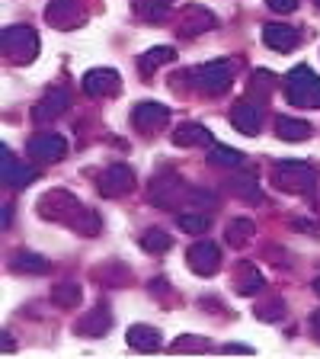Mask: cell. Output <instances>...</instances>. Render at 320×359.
Listing matches in <instances>:
<instances>
[{
	"label": "cell",
	"mask_w": 320,
	"mask_h": 359,
	"mask_svg": "<svg viewBox=\"0 0 320 359\" xmlns=\"http://www.w3.org/2000/svg\"><path fill=\"white\" fill-rule=\"evenodd\" d=\"M167 119H170V106L154 103V100H144L132 109V126L141 132H154V128L167 126Z\"/></svg>",
	"instance_id": "12"
},
{
	"label": "cell",
	"mask_w": 320,
	"mask_h": 359,
	"mask_svg": "<svg viewBox=\"0 0 320 359\" xmlns=\"http://www.w3.org/2000/svg\"><path fill=\"white\" fill-rule=\"evenodd\" d=\"M263 122V109L253 103V100H240L237 106L231 109V126L244 135H256Z\"/></svg>",
	"instance_id": "16"
},
{
	"label": "cell",
	"mask_w": 320,
	"mask_h": 359,
	"mask_svg": "<svg viewBox=\"0 0 320 359\" xmlns=\"http://www.w3.org/2000/svg\"><path fill=\"white\" fill-rule=\"evenodd\" d=\"M253 231H256V228H253V222H250V218H234V222L228 224V241H231L234 247L246 244Z\"/></svg>",
	"instance_id": "29"
},
{
	"label": "cell",
	"mask_w": 320,
	"mask_h": 359,
	"mask_svg": "<svg viewBox=\"0 0 320 359\" xmlns=\"http://www.w3.org/2000/svg\"><path fill=\"white\" fill-rule=\"evenodd\" d=\"M109 327H112V314L103 305L83 314V321H77V334H83V337H103Z\"/></svg>",
	"instance_id": "19"
},
{
	"label": "cell",
	"mask_w": 320,
	"mask_h": 359,
	"mask_svg": "<svg viewBox=\"0 0 320 359\" xmlns=\"http://www.w3.org/2000/svg\"><path fill=\"white\" fill-rule=\"evenodd\" d=\"M256 318H260V321H279V318H282V302L272 299L269 305H263L260 311H256Z\"/></svg>",
	"instance_id": "32"
},
{
	"label": "cell",
	"mask_w": 320,
	"mask_h": 359,
	"mask_svg": "<svg viewBox=\"0 0 320 359\" xmlns=\"http://www.w3.org/2000/svg\"><path fill=\"white\" fill-rule=\"evenodd\" d=\"M0 48H4V58H7L10 65H29L39 55V36L32 26H22V22L4 26V32H0Z\"/></svg>",
	"instance_id": "2"
},
{
	"label": "cell",
	"mask_w": 320,
	"mask_h": 359,
	"mask_svg": "<svg viewBox=\"0 0 320 359\" xmlns=\"http://www.w3.org/2000/svg\"><path fill=\"white\" fill-rule=\"evenodd\" d=\"M26 151H29V157L32 161H39V164H55V161L64 157L67 142L61 138L58 132H42V135H36V138H29Z\"/></svg>",
	"instance_id": "7"
},
{
	"label": "cell",
	"mask_w": 320,
	"mask_h": 359,
	"mask_svg": "<svg viewBox=\"0 0 320 359\" xmlns=\"http://www.w3.org/2000/svg\"><path fill=\"white\" fill-rule=\"evenodd\" d=\"M276 132L282 142H305V138H311L314 128L307 126L305 119H291V116H279L276 119Z\"/></svg>",
	"instance_id": "21"
},
{
	"label": "cell",
	"mask_w": 320,
	"mask_h": 359,
	"mask_svg": "<svg viewBox=\"0 0 320 359\" xmlns=\"http://www.w3.org/2000/svg\"><path fill=\"white\" fill-rule=\"evenodd\" d=\"M67 103H71V93H67L64 87H52V90H48V93H45V97L36 103V109H32V119L45 126V122L58 119L61 112L67 109Z\"/></svg>",
	"instance_id": "13"
},
{
	"label": "cell",
	"mask_w": 320,
	"mask_h": 359,
	"mask_svg": "<svg viewBox=\"0 0 320 359\" xmlns=\"http://www.w3.org/2000/svg\"><path fill=\"white\" fill-rule=\"evenodd\" d=\"M52 4H77V0H52Z\"/></svg>",
	"instance_id": "36"
},
{
	"label": "cell",
	"mask_w": 320,
	"mask_h": 359,
	"mask_svg": "<svg viewBox=\"0 0 320 359\" xmlns=\"http://www.w3.org/2000/svg\"><path fill=\"white\" fill-rule=\"evenodd\" d=\"M266 4L276 10V13H291V10L298 7V0H266Z\"/></svg>",
	"instance_id": "33"
},
{
	"label": "cell",
	"mask_w": 320,
	"mask_h": 359,
	"mask_svg": "<svg viewBox=\"0 0 320 359\" xmlns=\"http://www.w3.org/2000/svg\"><path fill=\"white\" fill-rule=\"evenodd\" d=\"M176 224L183 228L186 234H205L209 231V215H195V212H183V215L176 218Z\"/></svg>",
	"instance_id": "30"
},
{
	"label": "cell",
	"mask_w": 320,
	"mask_h": 359,
	"mask_svg": "<svg viewBox=\"0 0 320 359\" xmlns=\"http://www.w3.org/2000/svg\"><path fill=\"white\" fill-rule=\"evenodd\" d=\"M314 289H317V292H320V279H317V283H314Z\"/></svg>",
	"instance_id": "37"
},
{
	"label": "cell",
	"mask_w": 320,
	"mask_h": 359,
	"mask_svg": "<svg viewBox=\"0 0 320 359\" xmlns=\"http://www.w3.org/2000/svg\"><path fill=\"white\" fill-rule=\"evenodd\" d=\"M314 4H317V7H320V0H314Z\"/></svg>",
	"instance_id": "38"
},
{
	"label": "cell",
	"mask_w": 320,
	"mask_h": 359,
	"mask_svg": "<svg viewBox=\"0 0 320 359\" xmlns=\"http://www.w3.org/2000/svg\"><path fill=\"white\" fill-rule=\"evenodd\" d=\"M170 350L173 353H205L209 350V340H205V337H195V334H186V337H179Z\"/></svg>",
	"instance_id": "31"
},
{
	"label": "cell",
	"mask_w": 320,
	"mask_h": 359,
	"mask_svg": "<svg viewBox=\"0 0 320 359\" xmlns=\"http://www.w3.org/2000/svg\"><path fill=\"white\" fill-rule=\"evenodd\" d=\"M179 199H189L186 183L170 170L157 173L154 183H151V202H154V205H179Z\"/></svg>",
	"instance_id": "6"
},
{
	"label": "cell",
	"mask_w": 320,
	"mask_h": 359,
	"mask_svg": "<svg viewBox=\"0 0 320 359\" xmlns=\"http://www.w3.org/2000/svg\"><path fill=\"white\" fill-rule=\"evenodd\" d=\"M186 260H189L193 273L211 276V273H218V266H221V250H218V244H211V241H199V244L189 247Z\"/></svg>",
	"instance_id": "11"
},
{
	"label": "cell",
	"mask_w": 320,
	"mask_h": 359,
	"mask_svg": "<svg viewBox=\"0 0 320 359\" xmlns=\"http://www.w3.org/2000/svg\"><path fill=\"white\" fill-rule=\"evenodd\" d=\"M134 187V170L128 164H109L99 173V193L109 199H119Z\"/></svg>",
	"instance_id": "9"
},
{
	"label": "cell",
	"mask_w": 320,
	"mask_h": 359,
	"mask_svg": "<svg viewBox=\"0 0 320 359\" xmlns=\"http://www.w3.org/2000/svg\"><path fill=\"white\" fill-rule=\"evenodd\" d=\"M176 58V52H173L170 45H157V48H151V52L141 55V61H138V67H141V74H154L160 65H170V61Z\"/></svg>",
	"instance_id": "23"
},
{
	"label": "cell",
	"mask_w": 320,
	"mask_h": 359,
	"mask_svg": "<svg viewBox=\"0 0 320 359\" xmlns=\"http://www.w3.org/2000/svg\"><path fill=\"white\" fill-rule=\"evenodd\" d=\"M263 285H266L263 273L256 266H250V263H244V266L234 273V289H237V295H256Z\"/></svg>",
	"instance_id": "20"
},
{
	"label": "cell",
	"mask_w": 320,
	"mask_h": 359,
	"mask_svg": "<svg viewBox=\"0 0 320 359\" xmlns=\"http://www.w3.org/2000/svg\"><path fill=\"white\" fill-rule=\"evenodd\" d=\"M0 154H4V161H0V177H4V183H7V187L20 189V187H26V183H32V180L39 177L36 167H22L20 161H16V157L7 151V144L0 148Z\"/></svg>",
	"instance_id": "14"
},
{
	"label": "cell",
	"mask_w": 320,
	"mask_h": 359,
	"mask_svg": "<svg viewBox=\"0 0 320 359\" xmlns=\"http://www.w3.org/2000/svg\"><path fill=\"white\" fill-rule=\"evenodd\" d=\"M224 353H231V356H234V353H244V356H246V353H253V350H250V346H244V344H228V346H224Z\"/></svg>",
	"instance_id": "34"
},
{
	"label": "cell",
	"mask_w": 320,
	"mask_h": 359,
	"mask_svg": "<svg viewBox=\"0 0 320 359\" xmlns=\"http://www.w3.org/2000/svg\"><path fill=\"white\" fill-rule=\"evenodd\" d=\"M215 26H218V16L209 7H202V4H186V10L179 16V36L186 39H195L202 32L215 29Z\"/></svg>",
	"instance_id": "8"
},
{
	"label": "cell",
	"mask_w": 320,
	"mask_h": 359,
	"mask_svg": "<svg viewBox=\"0 0 320 359\" xmlns=\"http://www.w3.org/2000/svg\"><path fill=\"white\" fill-rule=\"evenodd\" d=\"M173 144H179V148H195V144H205V148H209V144H211V132L205 126H199V122H183V126L173 132Z\"/></svg>",
	"instance_id": "17"
},
{
	"label": "cell",
	"mask_w": 320,
	"mask_h": 359,
	"mask_svg": "<svg viewBox=\"0 0 320 359\" xmlns=\"http://www.w3.org/2000/svg\"><path fill=\"white\" fill-rule=\"evenodd\" d=\"M263 42L269 48H276V52H291V48H298L301 36L295 26H285V22H269L263 26Z\"/></svg>",
	"instance_id": "15"
},
{
	"label": "cell",
	"mask_w": 320,
	"mask_h": 359,
	"mask_svg": "<svg viewBox=\"0 0 320 359\" xmlns=\"http://www.w3.org/2000/svg\"><path fill=\"white\" fill-rule=\"evenodd\" d=\"M170 244H173V238L167 231H160V228H148L141 234V247L148 254H164V250H170Z\"/></svg>",
	"instance_id": "28"
},
{
	"label": "cell",
	"mask_w": 320,
	"mask_h": 359,
	"mask_svg": "<svg viewBox=\"0 0 320 359\" xmlns=\"http://www.w3.org/2000/svg\"><path fill=\"white\" fill-rule=\"evenodd\" d=\"M285 97L291 106L301 109H320V77L307 65H298L285 77Z\"/></svg>",
	"instance_id": "3"
},
{
	"label": "cell",
	"mask_w": 320,
	"mask_h": 359,
	"mask_svg": "<svg viewBox=\"0 0 320 359\" xmlns=\"http://www.w3.org/2000/svg\"><path fill=\"white\" fill-rule=\"evenodd\" d=\"M134 13L141 16V20L160 22L167 13H170V0H141V4H134Z\"/></svg>",
	"instance_id": "27"
},
{
	"label": "cell",
	"mask_w": 320,
	"mask_h": 359,
	"mask_svg": "<svg viewBox=\"0 0 320 359\" xmlns=\"http://www.w3.org/2000/svg\"><path fill=\"white\" fill-rule=\"evenodd\" d=\"M314 180H317V173L305 161H282L272 167V183L282 193H307L314 187Z\"/></svg>",
	"instance_id": "5"
},
{
	"label": "cell",
	"mask_w": 320,
	"mask_h": 359,
	"mask_svg": "<svg viewBox=\"0 0 320 359\" xmlns=\"http://www.w3.org/2000/svg\"><path fill=\"white\" fill-rule=\"evenodd\" d=\"M228 189H231L234 196H240V199H250V202L260 199V183H256V180L250 177V173L231 177V180H228Z\"/></svg>",
	"instance_id": "24"
},
{
	"label": "cell",
	"mask_w": 320,
	"mask_h": 359,
	"mask_svg": "<svg viewBox=\"0 0 320 359\" xmlns=\"http://www.w3.org/2000/svg\"><path fill=\"white\" fill-rule=\"evenodd\" d=\"M52 299H55V305H61V308H77L83 299V289L77 283H61V285H55Z\"/></svg>",
	"instance_id": "26"
},
{
	"label": "cell",
	"mask_w": 320,
	"mask_h": 359,
	"mask_svg": "<svg viewBox=\"0 0 320 359\" xmlns=\"http://www.w3.org/2000/svg\"><path fill=\"white\" fill-rule=\"evenodd\" d=\"M83 90L90 97H116L122 90V77L112 67H93V71L83 74Z\"/></svg>",
	"instance_id": "10"
},
{
	"label": "cell",
	"mask_w": 320,
	"mask_h": 359,
	"mask_svg": "<svg viewBox=\"0 0 320 359\" xmlns=\"http://www.w3.org/2000/svg\"><path fill=\"white\" fill-rule=\"evenodd\" d=\"M128 346L141 353H154L160 350V330L151 327V324H132L128 327Z\"/></svg>",
	"instance_id": "18"
},
{
	"label": "cell",
	"mask_w": 320,
	"mask_h": 359,
	"mask_svg": "<svg viewBox=\"0 0 320 359\" xmlns=\"http://www.w3.org/2000/svg\"><path fill=\"white\" fill-rule=\"evenodd\" d=\"M311 334H314V340H320V311H314V318H311Z\"/></svg>",
	"instance_id": "35"
},
{
	"label": "cell",
	"mask_w": 320,
	"mask_h": 359,
	"mask_svg": "<svg viewBox=\"0 0 320 359\" xmlns=\"http://www.w3.org/2000/svg\"><path fill=\"white\" fill-rule=\"evenodd\" d=\"M189 81H193V87L199 90V93H205V97H221L234 81V65L231 61H209V65H199L193 74H189Z\"/></svg>",
	"instance_id": "4"
},
{
	"label": "cell",
	"mask_w": 320,
	"mask_h": 359,
	"mask_svg": "<svg viewBox=\"0 0 320 359\" xmlns=\"http://www.w3.org/2000/svg\"><path fill=\"white\" fill-rule=\"evenodd\" d=\"M209 164H215V167H240L244 164V154L234 151V148H224V144L211 142L209 144Z\"/></svg>",
	"instance_id": "25"
},
{
	"label": "cell",
	"mask_w": 320,
	"mask_h": 359,
	"mask_svg": "<svg viewBox=\"0 0 320 359\" xmlns=\"http://www.w3.org/2000/svg\"><path fill=\"white\" fill-rule=\"evenodd\" d=\"M39 215L48 218V222L71 224V228H77V231L87 234V238L99 234L97 212H93V209H83L81 202L67 193V189H52V193H45L42 199H39Z\"/></svg>",
	"instance_id": "1"
},
{
	"label": "cell",
	"mask_w": 320,
	"mask_h": 359,
	"mask_svg": "<svg viewBox=\"0 0 320 359\" xmlns=\"http://www.w3.org/2000/svg\"><path fill=\"white\" fill-rule=\"evenodd\" d=\"M10 269L13 273H36V276H42V273H48V260L45 257H39V254H29V250H20V254L10 260Z\"/></svg>",
	"instance_id": "22"
}]
</instances>
